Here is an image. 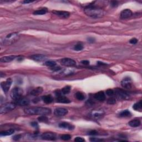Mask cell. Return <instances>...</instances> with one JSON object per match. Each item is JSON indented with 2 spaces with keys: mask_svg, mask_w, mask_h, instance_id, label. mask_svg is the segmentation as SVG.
<instances>
[{
  "mask_svg": "<svg viewBox=\"0 0 142 142\" xmlns=\"http://www.w3.org/2000/svg\"><path fill=\"white\" fill-rule=\"evenodd\" d=\"M52 13L60 17L65 18H68L70 17V14L68 12L65 11L54 10V11H52Z\"/></svg>",
  "mask_w": 142,
  "mask_h": 142,
  "instance_id": "obj_13",
  "label": "cell"
},
{
  "mask_svg": "<svg viewBox=\"0 0 142 142\" xmlns=\"http://www.w3.org/2000/svg\"><path fill=\"white\" fill-rule=\"evenodd\" d=\"M38 120L41 122H44V123H46V122H48V119L46 117V115H41L40 117H39L38 118Z\"/></svg>",
  "mask_w": 142,
  "mask_h": 142,
  "instance_id": "obj_32",
  "label": "cell"
},
{
  "mask_svg": "<svg viewBox=\"0 0 142 142\" xmlns=\"http://www.w3.org/2000/svg\"><path fill=\"white\" fill-rule=\"evenodd\" d=\"M89 134L91 135V136H95V135L98 134V132L96 130H91L89 133Z\"/></svg>",
  "mask_w": 142,
  "mask_h": 142,
  "instance_id": "obj_40",
  "label": "cell"
},
{
  "mask_svg": "<svg viewBox=\"0 0 142 142\" xmlns=\"http://www.w3.org/2000/svg\"><path fill=\"white\" fill-rule=\"evenodd\" d=\"M31 125L32 126V127H35V128H38V124H37V123H36V122H32V123H31Z\"/></svg>",
  "mask_w": 142,
  "mask_h": 142,
  "instance_id": "obj_43",
  "label": "cell"
},
{
  "mask_svg": "<svg viewBox=\"0 0 142 142\" xmlns=\"http://www.w3.org/2000/svg\"><path fill=\"white\" fill-rule=\"evenodd\" d=\"M61 64L66 67H72L76 65V62L74 60L69 58H65L61 59Z\"/></svg>",
  "mask_w": 142,
  "mask_h": 142,
  "instance_id": "obj_9",
  "label": "cell"
},
{
  "mask_svg": "<svg viewBox=\"0 0 142 142\" xmlns=\"http://www.w3.org/2000/svg\"><path fill=\"white\" fill-rule=\"evenodd\" d=\"M63 73H65V75H71L72 74L73 71L72 70H65L64 71H63Z\"/></svg>",
  "mask_w": 142,
  "mask_h": 142,
  "instance_id": "obj_36",
  "label": "cell"
},
{
  "mask_svg": "<svg viewBox=\"0 0 142 142\" xmlns=\"http://www.w3.org/2000/svg\"><path fill=\"white\" fill-rule=\"evenodd\" d=\"M133 108L135 111H141L142 108V101H140L139 102H136L135 103L133 106Z\"/></svg>",
  "mask_w": 142,
  "mask_h": 142,
  "instance_id": "obj_26",
  "label": "cell"
},
{
  "mask_svg": "<svg viewBox=\"0 0 142 142\" xmlns=\"http://www.w3.org/2000/svg\"><path fill=\"white\" fill-rule=\"evenodd\" d=\"M114 91L113 89H108L106 90V94L108 96H112L114 95Z\"/></svg>",
  "mask_w": 142,
  "mask_h": 142,
  "instance_id": "obj_35",
  "label": "cell"
},
{
  "mask_svg": "<svg viewBox=\"0 0 142 142\" xmlns=\"http://www.w3.org/2000/svg\"><path fill=\"white\" fill-rule=\"evenodd\" d=\"M45 65L48 67H50L51 68L55 67L56 65V62L53 61H48L45 62Z\"/></svg>",
  "mask_w": 142,
  "mask_h": 142,
  "instance_id": "obj_30",
  "label": "cell"
},
{
  "mask_svg": "<svg viewBox=\"0 0 142 142\" xmlns=\"http://www.w3.org/2000/svg\"><path fill=\"white\" fill-rule=\"evenodd\" d=\"M84 11L86 15L94 18H102L105 15V12L102 8L93 5H89L86 7Z\"/></svg>",
  "mask_w": 142,
  "mask_h": 142,
  "instance_id": "obj_1",
  "label": "cell"
},
{
  "mask_svg": "<svg viewBox=\"0 0 142 142\" xmlns=\"http://www.w3.org/2000/svg\"><path fill=\"white\" fill-rule=\"evenodd\" d=\"M30 101L27 98L21 97L16 101V104L20 106H27L30 104Z\"/></svg>",
  "mask_w": 142,
  "mask_h": 142,
  "instance_id": "obj_15",
  "label": "cell"
},
{
  "mask_svg": "<svg viewBox=\"0 0 142 142\" xmlns=\"http://www.w3.org/2000/svg\"><path fill=\"white\" fill-rule=\"evenodd\" d=\"M33 2V1H24L23 2V3H31Z\"/></svg>",
  "mask_w": 142,
  "mask_h": 142,
  "instance_id": "obj_47",
  "label": "cell"
},
{
  "mask_svg": "<svg viewBox=\"0 0 142 142\" xmlns=\"http://www.w3.org/2000/svg\"><path fill=\"white\" fill-rule=\"evenodd\" d=\"M18 56H13V55H12V56H5L1 58L0 61L2 63H8V62H10L13 61L16 58H17Z\"/></svg>",
  "mask_w": 142,
  "mask_h": 142,
  "instance_id": "obj_18",
  "label": "cell"
},
{
  "mask_svg": "<svg viewBox=\"0 0 142 142\" xmlns=\"http://www.w3.org/2000/svg\"><path fill=\"white\" fill-rule=\"evenodd\" d=\"M42 101L46 104H50L53 101V97L51 95H46L42 97Z\"/></svg>",
  "mask_w": 142,
  "mask_h": 142,
  "instance_id": "obj_23",
  "label": "cell"
},
{
  "mask_svg": "<svg viewBox=\"0 0 142 142\" xmlns=\"http://www.w3.org/2000/svg\"><path fill=\"white\" fill-rule=\"evenodd\" d=\"M75 96L76 98L79 101H83L85 99V95L84 94L80 92H77V93H76Z\"/></svg>",
  "mask_w": 142,
  "mask_h": 142,
  "instance_id": "obj_27",
  "label": "cell"
},
{
  "mask_svg": "<svg viewBox=\"0 0 142 142\" xmlns=\"http://www.w3.org/2000/svg\"><path fill=\"white\" fill-rule=\"evenodd\" d=\"M57 102L58 103H60L67 104L70 103L71 101L68 98H67V97L60 95L59 97H57Z\"/></svg>",
  "mask_w": 142,
  "mask_h": 142,
  "instance_id": "obj_20",
  "label": "cell"
},
{
  "mask_svg": "<svg viewBox=\"0 0 142 142\" xmlns=\"http://www.w3.org/2000/svg\"><path fill=\"white\" fill-rule=\"evenodd\" d=\"M130 115H131V113L128 110L123 111L119 113V116L121 117H130Z\"/></svg>",
  "mask_w": 142,
  "mask_h": 142,
  "instance_id": "obj_28",
  "label": "cell"
},
{
  "mask_svg": "<svg viewBox=\"0 0 142 142\" xmlns=\"http://www.w3.org/2000/svg\"><path fill=\"white\" fill-rule=\"evenodd\" d=\"M48 12V10L47 8H42L41 10H37L33 12V15H45V14Z\"/></svg>",
  "mask_w": 142,
  "mask_h": 142,
  "instance_id": "obj_24",
  "label": "cell"
},
{
  "mask_svg": "<svg viewBox=\"0 0 142 142\" xmlns=\"http://www.w3.org/2000/svg\"><path fill=\"white\" fill-rule=\"evenodd\" d=\"M59 127L61 128L64 129H67L68 130H73L74 128V125H73L72 124H70L67 122H62V123H60L59 124Z\"/></svg>",
  "mask_w": 142,
  "mask_h": 142,
  "instance_id": "obj_19",
  "label": "cell"
},
{
  "mask_svg": "<svg viewBox=\"0 0 142 142\" xmlns=\"http://www.w3.org/2000/svg\"><path fill=\"white\" fill-rule=\"evenodd\" d=\"M71 91V87L69 86H65V87H63L61 89L62 93L63 94V95H67V94H68Z\"/></svg>",
  "mask_w": 142,
  "mask_h": 142,
  "instance_id": "obj_29",
  "label": "cell"
},
{
  "mask_svg": "<svg viewBox=\"0 0 142 142\" xmlns=\"http://www.w3.org/2000/svg\"><path fill=\"white\" fill-rule=\"evenodd\" d=\"M73 49L76 51H82L83 49V46L81 43H78L74 46Z\"/></svg>",
  "mask_w": 142,
  "mask_h": 142,
  "instance_id": "obj_31",
  "label": "cell"
},
{
  "mask_svg": "<svg viewBox=\"0 0 142 142\" xmlns=\"http://www.w3.org/2000/svg\"><path fill=\"white\" fill-rule=\"evenodd\" d=\"M89 140H90V142H101V141H103V139H98V138H90Z\"/></svg>",
  "mask_w": 142,
  "mask_h": 142,
  "instance_id": "obj_37",
  "label": "cell"
},
{
  "mask_svg": "<svg viewBox=\"0 0 142 142\" xmlns=\"http://www.w3.org/2000/svg\"><path fill=\"white\" fill-rule=\"evenodd\" d=\"M81 63L84 65H88L89 64V61H87V60H83V61H81Z\"/></svg>",
  "mask_w": 142,
  "mask_h": 142,
  "instance_id": "obj_46",
  "label": "cell"
},
{
  "mask_svg": "<svg viewBox=\"0 0 142 142\" xmlns=\"http://www.w3.org/2000/svg\"><path fill=\"white\" fill-rule=\"evenodd\" d=\"M74 141L77 142H85V139L82 137H77L74 139Z\"/></svg>",
  "mask_w": 142,
  "mask_h": 142,
  "instance_id": "obj_38",
  "label": "cell"
},
{
  "mask_svg": "<svg viewBox=\"0 0 142 142\" xmlns=\"http://www.w3.org/2000/svg\"><path fill=\"white\" fill-rule=\"evenodd\" d=\"M94 98L99 102H103L106 99V95L104 92L100 91L95 94L94 95Z\"/></svg>",
  "mask_w": 142,
  "mask_h": 142,
  "instance_id": "obj_16",
  "label": "cell"
},
{
  "mask_svg": "<svg viewBox=\"0 0 142 142\" xmlns=\"http://www.w3.org/2000/svg\"><path fill=\"white\" fill-rule=\"evenodd\" d=\"M43 88H42L41 87H38L35 88L34 89H33L31 92V95L33 96H37V95H40L43 92Z\"/></svg>",
  "mask_w": 142,
  "mask_h": 142,
  "instance_id": "obj_21",
  "label": "cell"
},
{
  "mask_svg": "<svg viewBox=\"0 0 142 142\" xmlns=\"http://www.w3.org/2000/svg\"><path fill=\"white\" fill-rule=\"evenodd\" d=\"M20 35L18 32H13L10 33L4 37L3 39H1V43L3 45H11L19 40Z\"/></svg>",
  "mask_w": 142,
  "mask_h": 142,
  "instance_id": "obj_3",
  "label": "cell"
},
{
  "mask_svg": "<svg viewBox=\"0 0 142 142\" xmlns=\"http://www.w3.org/2000/svg\"><path fill=\"white\" fill-rule=\"evenodd\" d=\"M15 132V130L13 129H9L7 130L3 131V132H1L0 133V136H10L13 134V133Z\"/></svg>",
  "mask_w": 142,
  "mask_h": 142,
  "instance_id": "obj_25",
  "label": "cell"
},
{
  "mask_svg": "<svg viewBox=\"0 0 142 142\" xmlns=\"http://www.w3.org/2000/svg\"><path fill=\"white\" fill-rule=\"evenodd\" d=\"M104 115V112L103 110H94L92 111L89 114V116L93 119H99L102 118Z\"/></svg>",
  "mask_w": 142,
  "mask_h": 142,
  "instance_id": "obj_7",
  "label": "cell"
},
{
  "mask_svg": "<svg viewBox=\"0 0 142 142\" xmlns=\"http://www.w3.org/2000/svg\"><path fill=\"white\" fill-rule=\"evenodd\" d=\"M24 112L28 115H47L51 113V110L49 108L44 107H31L24 109Z\"/></svg>",
  "mask_w": 142,
  "mask_h": 142,
  "instance_id": "obj_2",
  "label": "cell"
},
{
  "mask_svg": "<svg viewBox=\"0 0 142 142\" xmlns=\"http://www.w3.org/2000/svg\"><path fill=\"white\" fill-rule=\"evenodd\" d=\"M16 106V104L14 103H6L1 106L0 113L1 114H6L13 110Z\"/></svg>",
  "mask_w": 142,
  "mask_h": 142,
  "instance_id": "obj_4",
  "label": "cell"
},
{
  "mask_svg": "<svg viewBox=\"0 0 142 142\" xmlns=\"http://www.w3.org/2000/svg\"><path fill=\"white\" fill-rule=\"evenodd\" d=\"M68 113V110L65 108H57L54 111V114L57 117H63Z\"/></svg>",
  "mask_w": 142,
  "mask_h": 142,
  "instance_id": "obj_11",
  "label": "cell"
},
{
  "mask_svg": "<svg viewBox=\"0 0 142 142\" xmlns=\"http://www.w3.org/2000/svg\"><path fill=\"white\" fill-rule=\"evenodd\" d=\"M141 122L139 119H133L130 121L128 123V124L129 126L132 127H138L141 125Z\"/></svg>",
  "mask_w": 142,
  "mask_h": 142,
  "instance_id": "obj_22",
  "label": "cell"
},
{
  "mask_svg": "<svg viewBox=\"0 0 142 142\" xmlns=\"http://www.w3.org/2000/svg\"><path fill=\"white\" fill-rule=\"evenodd\" d=\"M41 138L43 140L46 141H55L56 139V135L54 133L52 132H46L42 134Z\"/></svg>",
  "mask_w": 142,
  "mask_h": 142,
  "instance_id": "obj_10",
  "label": "cell"
},
{
  "mask_svg": "<svg viewBox=\"0 0 142 142\" xmlns=\"http://www.w3.org/2000/svg\"><path fill=\"white\" fill-rule=\"evenodd\" d=\"M133 15V12L129 9H125L122 11L120 13V18L122 19H127L130 18Z\"/></svg>",
  "mask_w": 142,
  "mask_h": 142,
  "instance_id": "obj_14",
  "label": "cell"
},
{
  "mask_svg": "<svg viewBox=\"0 0 142 142\" xmlns=\"http://www.w3.org/2000/svg\"><path fill=\"white\" fill-rule=\"evenodd\" d=\"M88 41L90 43H93L95 41V39L93 38V37H89L88 38Z\"/></svg>",
  "mask_w": 142,
  "mask_h": 142,
  "instance_id": "obj_44",
  "label": "cell"
},
{
  "mask_svg": "<svg viewBox=\"0 0 142 142\" xmlns=\"http://www.w3.org/2000/svg\"><path fill=\"white\" fill-rule=\"evenodd\" d=\"M107 103L108 104H111V105H112V104H115V103H116V100H115V99L114 98H110L108 99L107 101Z\"/></svg>",
  "mask_w": 142,
  "mask_h": 142,
  "instance_id": "obj_34",
  "label": "cell"
},
{
  "mask_svg": "<svg viewBox=\"0 0 142 142\" xmlns=\"http://www.w3.org/2000/svg\"><path fill=\"white\" fill-rule=\"evenodd\" d=\"M114 93L116 95L117 97L119 99L122 100H127L129 98V95L125 90L122 89L117 88L115 89Z\"/></svg>",
  "mask_w": 142,
  "mask_h": 142,
  "instance_id": "obj_5",
  "label": "cell"
},
{
  "mask_svg": "<svg viewBox=\"0 0 142 142\" xmlns=\"http://www.w3.org/2000/svg\"><path fill=\"white\" fill-rule=\"evenodd\" d=\"M31 58L32 59L34 60L35 61L37 62H41L43 61L44 60H45L46 58V57L43 54H37L32 55L31 57Z\"/></svg>",
  "mask_w": 142,
  "mask_h": 142,
  "instance_id": "obj_17",
  "label": "cell"
},
{
  "mask_svg": "<svg viewBox=\"0 0 142 142\" xmlns=\"http://www.w3.org/2000/svg\"><path fill=\"white\" fill-rule=\"evenodd\" d=\"M111 6L114 7H116L117 5H118V3H117V1H112L111 2Z\"/></svg>",
  "mask_w": 142,
  "mask_h": 142,
  "instance_id": "obj_45",
  "label": "cell"
},
{
  "mask_svg": "<svg viewBox=\"0 0 142 142\" xmlns=\"http://www.w3.org/2000/svg\"><path fill=\"white\" fill-rule=\"evenodd\" d=\"M21 138V135H16V136H13V139L14 141H18Z\"/></svg>",
  "mask_w": 142,
  "mask_h": 142,
  "instance_id": "obj_41",
  "label": "cell"
},
{
  "mask_svg": "<svg viewBox=\"0 0 142 142\" xmlns=\"http://www.w3.org/2000/svg\"><path fill=\"white\" fill-rule=\"evenodd\" d=\"M12 83V80L11 78H8L6 80V81L2 82L1 83V88L2 89L3 91L5 93H7L9 89L10 88L11 86Z\"/></svg>",
  "mask_w": 142,
  "mask_h": 142,
  "instance_id": "obj_8",
  "label": "cell"
},
{
  "mask_svg": "<svg viewBox=\"0 0 142 142\" xmlns=\"http://www.w3.org/2000/svg\"><path fill=\"white\" fill-rule=\"evenodd\" d=\"M71 138V136L69 134H64L61 136V139L63 141H68Z\"/></svg>",
  "mask_w": 142,
  "mask_h": 142,
  "instance_id": "obj_33",
  "label": "cell"
},
{
  "mask_svg": "<svg viewBox=\"0 0 142 142\" xmlns=\"http://www.w3.org/2000/svg\"><path fill=\"white\" fill-rule=\"evenodd\" d=\"M121 85L124 88L130 89L132 88V81L129 77H126L122 80L121 82Z\"/></svg>",
  "mask_w": 142,
  "mask_h": 142,
  "instance_id": "obj_12",
  "label": "cell"
},
{
  "mask_svg": "<svg viewBox=\"0 0 142 142\" xmlns=\"http://www.w3.org/2000/svg\"><path fill=\"white\" fill-rule=\"evenodd\" d=\"M129 42H130V43L132 44H136L138 42V40L136 38H133L132 39H131V40L129 41Z\"/></svg>",
  "mask_w": 142,
  "mask_h": 142,
  "instance_id": "obj_39",
  "label": "cell"
},
{
  "mask_svg": "<svg viewBox=\"0 0 142 142\" xmlns=\"http://www.w3.org/2000/svg\"><path fill=\"white\" fill-rule=\"evenodd\" d=\"M61 67H59V66H55L54 67H53V68H52V70L53 71H59L60 70H61Z\"/></svg>",
  "mask_w": 142,
  "mask_h": 142,
  "instance_id": "obj_42",
  "label": "cell"
},
{
  "mask_svg": "<svg viewBox=\"0 0 142 142\" xmlns=\"http://www.w3.org/2000/svg\"><path fill=\"white\" fill-rule=\"evenodd\" d=\"M11 97L13 100L17 101L18 99L22 97V91L21 88L18 87H15L11 92Z\"/></svg>",
  "mask_w": 142,
  "mask_h": 142,
  "instance_id": "obj_6",
  "label": "cell"
}]
</instances>
